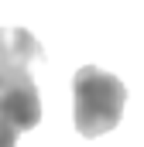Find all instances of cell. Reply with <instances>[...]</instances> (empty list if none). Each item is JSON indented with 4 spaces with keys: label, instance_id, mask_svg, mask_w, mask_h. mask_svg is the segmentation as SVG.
Returning a JSON list of instances; mask_svg holds the SVG:
<instances>
[{
    "label": "cell",
    "instance_id": "obj_1",
    "mask_svg": "<svg viewBox=\"0 0 144 147\" xmlns=\"http://www.w3.org/2000/svg\"><path fill=\"white\" fill-rule=\"evenodd\" d=\"M35 62H45V48L28 28H0V116L21 134L41 123V99L31 79Z\"/></svg>",
    "mask_w": 144,
    "mask_h": 147
},
{
    "label": "cell",
    "instance_id": "obj_2",
    "mask_svg": "<svg viewBox=\"0 0 144 147\" xmlns=\"http://www.w3.org/2000/svg\"><path fill=\"white\" fill-rule=\"evenodd\" d=\"M127 106V86L113 72L82 65L72 75V120L82 137L110 134Z\"/></svg>",
    "mask_w": 144,
    "mask_h": 147
},
{
    "label": "cell",
    "instance_id": "obj_3",
    "mask_svg": "<svg viewBox=\"0 0 144 147\" xmlns=\"http://www.w3.org/2000/svg\"><path fill=\"white\" fill-rule=\"evenodd\" d=\"M17 134H21V130H17L10 120L0 116V147H17Z\"/></svg>",
    "mask_w": 144,
    "mask_h": 147
}]
</instances>
